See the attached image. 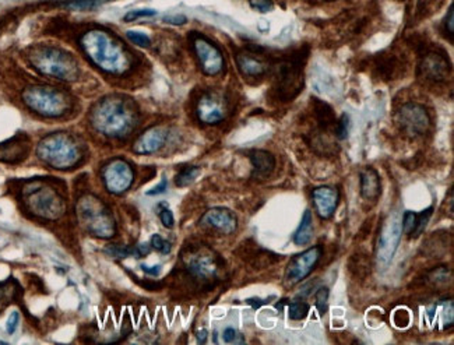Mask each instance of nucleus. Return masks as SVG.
I'll list each match as a JSON object with an SVG mask.
<instances>
[{"label":"nucleus","mask_w":454,"mask_h":345,"mask_svg":"<svg viewBox=\"0 0 454 345\" xmlns=\"http://www.w3.org/2000/svg\"><path fill=\"white\" fill-rule=\"evenodd\" d=\"M309 305L305 302H292L288 306L289 319L292 320H304L309 315Z\"/></svg>","instance_id":"cd10ccee"},{"label":"nucleus","mask_w":454,"mask_h":345,"mask_svg":"<svg viewBox=\"0 0 454 345\" xmlns=\"http://www.w3.org/2000/svg\"><path fill=\"white\" fill-rule=\"evenodd\" d=\"M446 28H447L450 35L454 34V6L453 5L450 6L447 17H446Z\"/></svg>","instance_id":"79ce46f5"},{"label":"nucleus","mask_w":454,"mask_h":345,"mask_svg":"<svg viewBox=\"0 0 454 345\" xmlns=\"http://www.w3.org/2000/svg\"><path fill=\"white\" fill-rule=\"evenodd\" d=\"M322 257V248L313 246L304 253L296 254L288 264L285 272V281L288 285H296L302 280H305L318 264Z\"/></svg>","instance_id":"ddd939ff"},{"label":"nucleus","mask_w":454,"mask_h":345,"mask_svg":"<svg viewBox=\"0 0 454 345\" xmlns=\"http://www.w3.org/2000/svg\"><path fill=\"white\" fill-rule=\"evenodd\" d=\"M328 2H331V0H328Z\"/></svg>","instance_id":"de8ad7c7"},{"label":"nucleus","mask_w":454,"mask_h":345,"mask_svg":"<svg viewBox=\"0 0 454 345\" xmlns=\"http://www.w3.org/2000/svg\"><path fill=\"white\" fill-rule=\"evenodd\" d=\"M27 210L44 219H58L64 213V200L59 191L44 182H31L23 189Z\"/></svg>","instance_id":"39448f33"},{"label":"nucleus","mask_w":454,"mask_h":345,"mask_svg":"<svg viewBox=\"0 0 454 345\" xmlns=\"http://www.w3.org/2000/svg\"><path fill=\"white\" fill-rule=\"evenodd\" d=\"M415 221H417V214L412 213V211H405L404 218H403V224H401L404 234H407V235L411 234V231L415 226Z\"/></svg>","instance_id":"c9c22d12"},{"label":"nucleus","mask_w":454,"mask_h":345,"mask_svg":"<svg viewBox=\"0 0 454 345\" xmlns=\"http://www.w3.org/2000/svg\"><path fill=\"white\" fill-rule=\"evenodd\" d=\"M335 136L339 139V140H343L348 136V117L344 113L342 118H339V121H337V126H335Z\"/></svg>","instance_id":"f704fd0d"},{"label":"nucleus","mask_w":454,"mask_h":345,"mask_svg":"<svg viewBox=\"0 0 454 345\" xmlns=\"http://www.w3.org/2000/svg\"><path fill=\"white\" fill-rule=\"evenodd\" d=\"M157 12L153 10V9H143V10H132L129 12L126 16H125V21L126 23H132L137 19H141V17H153L156 16Z\"/></svg>","instance_id":"72a5a7b5"},{"label":"nucleus","mask_w":454,"mask_h":345,"mask_svg":"<svg viewBox=\"0 0 454 345\" xmlns=\"http://www.w3.org/2000/svg\"><path fill=\"white\" fill-rule=\"evenodd\" d=\"M77 214L86 231L93 237L106 239L115 235V221L101 200L93 196H84L77 204Z\"/></svg>","instance_id":"0eeeda50"},{"label":"nucleus","mask_w":454,"mask_h":345,"mask_svg":"<svg viewBox=\"0 0 454 345\" xmlns=\"http://www.w3.org/2000/svg\"><path fill=\"white\" fill-rule=\"evenodd\" d=\"M151 246H153L156 250L161 252L163 254H168L171 252V243L168 241H165L161 235L156 234L153 235V238H151Z\"/></svg>","instance_id":"2f4dec72"},{"label":"nucleus","mask_w":454,"mask_h":345,"mask_svg":"<svg viewBox=\"0 0 454 345\" xmlns=\"http://www.w3.org/2000/svg\"><path fill=\"white\" fill-rule=\"evenodd\" d=\"M187 270L196 278L210 280L217 274L218 265L210 254H195L187 260Z\"/></svg>","instance_id":"aec40b11"},{"label":"nucleus","mask_w":454,"mask_h":345,"mask_svg":"<svg viewBox=\"0 0 454 345\" xmlns=\"http://www.w3.org/2000/svg\"><path fill=\"white\" fill-rule=\"evenodd\" d=\"M36 156L47 165L66 171L82 163L83 147L67 133H52L38 143Z\"/></svg>","instance_id":"7ed1b4c3"},{"label":"nucleus","mask_w":454,"mask_h":345,"mask_svg":"<svg viewBox=\"0 0 454 345\" xmlns=\"http://www.w3.org/2000/svg\"><path fill=\"white\" fill-rule=\"evenodd\" d=\"M237 64L239 71L245 75V78L257 79L261 78L267 73L269 64L257 58L256 53L252 52H241L237 55Z\"/></svg>","instance_id":"4be33fe9"},{"label":"nucleus","mask_w":454,"mask_h":345,"mask_svg":"<svg viewBox=\"0 0 454 345\" xmlns=\"http://www.w3.org/2000/svg\"><path fill=\"white\" fill-rule=\"evenodd\" d=\"M112 2V0H69L63 6L69 10H80V12H88L101 8L102 5Z\"/></svg>","instance_id":"393cba45"},{"label":"nucleus","mask_w":454,"mask_h":345,"mask_svg":"<svg viewBox=\"0 0 454 345\" xmlns=\"http://www.w3.org/2000/svg\"><path fill=\"white\" fill-rule=\"evenodd\" d=\"M80 45L94 66L108 74L121 75L132 67L129 51L109 31L101 28L90 29L80 38Z\"/></svg>","instance_id":"f257e3e1"},{"label":"nucleus","mask_w":454,"mask_h":345,"mask_svg":"<svg viewBox=\"0 0 454 345\" xmlns=\"http://www.w3.org/2000/svg\"><path fill=\"white\" fill-rule=\"evenodd\" d=\"M168 139V132L163 126H154L147 129L134 143L133 151L140 156L154 154L161 150Z\"/></svg>","instance_id":"f3484780"},{"label":"nucleus","mask_w":454,"mask_h":345,"mask_svg":"<svg viewBox=\"0 0 454 345\" xmlns=\"http://www.w3.org/2000/svg\"><path fill=\"white\" fill-rule=\"evenodd\" d=\"M312 199L320 218L328 219L335 213L339 195L334 187L320 186L312 191Z\"/></svg>","instance_id":"a211bd4d"},{"label":"nucleus","mask_w":454,"mask_h":345,"mask_svg":"<svg viewBox=\"0 0 454 345\" xmlns=\"http://www.w3.org/2000/svg\"><path fill=\"white\" fill-rule=\"evenodd\" d=\"M19 322H20V315L19 312H13L9 319H8V323H6V331L9 334H14L17 327H19Z\"/></svg>","instance_id":"58836bf2"},{"label":"nucleus","mask_w":454,"mask_h":345,"mask_svg":"<svg viewBox=\"0 0 454 345\" xmlns=\"http://www.w3.org/2000/svg\"><path fill=\"white\" fill-rule=\"evenodd\" d=\"M200 222H202V225L213 228V229H215V231L225 234V235H230V234L235 233V229L238 226L235 214L231 210L222 209V207L208 210L203 215Z\"/></svg>","instance_id":"dca6fc26"},{"label":"nucleus","mask_w":454,"mask_h":345,"mask_svg":"<svg viewBox=\"0 0 454 345\" xmlns=\"http://www.w3.org/2000/svg\"><path fill=\"white\" fill-rule=\"evenodd\" d=\"M29 150V140L27 136H16L0 144V161L3 163H20L23 161Z\"/></svg>","instance_id":"6ab92c4d"},{"label":"nucleus","mask_w":454,"mask_h":345,"mask_svg":"<svg viewBox=\"0 0 454 345\" xmlns=\"http://www.w3.org/2000/svg\"><path fill=\"white\" fill-rule=\"evenodd\" d=\"M128 38L129 40L134 44V45H139V47H148L151 44V40H150V36L143 34V32H137V31H128Z\"/></svg>","instance_id":"7c9ffc66"},{"label":"nucleus","mask_w":454,"mask_h":345,"mask_svg":"<svg viewBox=\"0 0 454 345\" xmlns=\"http://www.w3.org/2000/svg\"><path fill=\"white\" fill-rule=\"evenodd\" d=\"M207 340V331L206 330H202L200 333H198V342L199 344H204Z\"/></svg>","instance_id":"49530a36"},{"label":"nucleus","mask_w":454,"mask_h":345,"mask_svg":"<svg viewBox=\"0 0 454 345\" xmlns=\"http://www.w3.org/2000/svg\"><path fill=\"white\" fill-rule=\"evenodd\" d=\"M449 71H450L449 60L444 58V55L439 52L427 53L420 63V74L424 79L433 83L444 82L447 79Z\"/></svg>","instance_id":"2eb2a0df"},{"label":"nucleus","mask_w":454,"mask_h":345,"mask_svg":"<svg viewBox=\"0 0 454 345\" xmlns=\"http://www.w3.org/2000/svg\"><path fill=\"white\" fill-rule=\"evenodd\" d=\"M192 45L204 74L217 75L224 70L225 60L221 51L206 36L195 35L192 38Z\"/></svg>","instance_id":"f8f14e48"},{"label":"nucleus","mask_w":454,"mask_h":345,"mask_svg":"<svg viewBox=\"0 0 454 345\" xmlns=\"http://www.w3.org/2000/svg\"><path fill=\"white\" fill-rule=\"evenodd\" d=\"M396 122L400 130L412 139L425 134L431 126L427 109L417 102L404 104L396 113Z\"/></svg>","instance_id":"1a4fd4ad"},{"label":"nucleus","mask_w":454,"mask_h":345,"mask_svg":"<svg viewBox=\"0 0 454 345\" xmlns=\"http://www.w3.org/2000/svg\"><path fill=\"white\" fill-rule=\"evenodd\" d=\"M141 268H143V272L145 274L153 276V277H157L161 273V265H145V264H141Z\"/></svg>","instance_id":"37998d69"},{"label":"nucleus","mask_w":454,"mask_h":345,"mask_svg":"<svg viewBox=\"0 0 454 345\" xmlns=\"http://www.w3.org/2000/svg\"><path fill=\"white\" fill-rule=\"evenodd\" d=\"M250 5L260 13H267L273 9V5L269 0H250Z\"/></svg>","instance_id":"4c0bfd02"},{"label":"nucleus","mask_w":454,"mask_h":345,"mask_svg":"<svg viewBox=\"0 0 454 345\" xmlns=\"http://www.w3.org/2000/svg\"><path fill=\"white\" fill-rule=\"evenodd\" d=\"M187 21V19L182 14H176V16H165L164 17V23L167 24H172V25H183Z\"/></svg>","instance_id":"a19ab883"},{"label":"nucleus","mask_w":454,"mask_h":345,"mask_svg":"<svg viewBox=\"0 0 454 345\" xmlns=\"http://www.w3.org/2000/svg\"><path fill=\"white\" fill-rule=\"evenodd\" d=\"M167 187H168V180L164 178V179L160 182V185H157L154 189L148 190V191H147V195H148V196H157V195H163L164 191L167 190Z\"/></svg>","instance_id":"ea45409f"},{"label":"nucleus","mask_w":454,"mask_h":345,"mask_svg":"<svg viewBox=\"0 0 454 345\" xmlns=\"http://www.w3.org/2000/svg\"><path fill=\"white\" fill-rule=\"evenodd\" d=\"M21 98L28 109L45 118H59L69 109V98L58 88L49 86L27 87Z\"/></svg>","instance_id":"423d86ee"},{"label":"nucleus","mask_w":454,"mask_h":345,"mask_svg":"<svg viewBox=\"0 0 454 345\" xmlns=\"http://www.w3.org/2000/svg\"><path fill=\"white\" fill-rule=\"evenodd\" d=\"M222 335H224V341L226 344H245L243 335L239 331H237L235 329H231V327L225 329Z\"/></svg>","instance_id":"473e14b6"},{"label":"nucleus","mask_w":454,"mask_h":345,"mask_svg":"<svg viewBox=\"0 0 454 345\" xmlns=\"http://www.w3.org/2000/svg\"><path fill=\"white\" fill-rule=\"evenodd\" d=\"M246 302L252 306L253 309H259L260 306H263V305H266V303H267V300L260 299V298H250V299H248Z\"/></svg>","instance_id":"a18cd8bd"},{"label":"nucleus","mask_w":454,"mask_h":345,"mask_svg":"<svg viewBox=\"0 0 454 345\" xmlns=\"http://www.w3.org/2000/svg\"><path fill=\"white\" fill-rule=\"evenodd\" d=\"M226 101L219 93H206L198 102V118L204 125H217L226 118Z\"/></svg>","instance_id":"4468645a"},{"label":"nucleus","mask_w":454,"mask_h":345,"mask_svg":"<svg viewBox=\"0 0 454 345\" xmlns=\"http://www.w3.org/2000/svg\"><path fill=\"white\" fill-rule=\"evenodd\" d=\"M432 213H433V207H429L417 215V221H415V226L409 234V238H418L420 235H422V233L425 231V228L432 217Z\"/></svg>","instance_id":"bb28decb"},{"label":"nucleus","mask_w":454,"mask_h":345,"mask_svg":"<svg viewBox=\"0 0 454 345\" xmlns=\"http://www.w3.org/2000/svg\"><path fill=\"white\" fill-rule=\"evenodd\" d=\"M307 56L302 51L280 60L276 73V91L283 101L294 99L304 87V64Z\"/></svg>","instance_id":"6e6552de"},{"label":"nucleus","mask_w":454,"mask_h":345,"mask_svg":"<svg viewBox=\"0 0 454 345\" xmlns=\"http://www.w3.org/2000/svg\"><path fill=\"white\" fill-rule=\"evenodd\" d=\"M361 196L365 200H376L382 193V183L379 174L373 168H366L361 172Z\"/></svg>","instance_id":"5701e85b"},{"label":"nucleus","mask_w":454,"mask_h":345,"mask_svg":"<svg viewBox=\"0 0 454 345\" xmlns=\"http://www.w3.org/2000/svg\"><path fill=\"white\" fill-rule=\"evenodd\" d=\"M105 252L109 256H112L113 259H126L129 256H134V249H129V248H123V246H118V245H112V246L106 248Z\"/></svg>","instance_id":"c85d7f7f"},{"label":"nucleus","mask_w":454,"mask_h":345,"mask_svg":"<svg viewBox=\"0 0 454 345\" xmlns=\"http://www.w3.org/2000/svg\"><path fill=\"white\" fill-rule=\"evenodd\" d=\"M316 306L320 312V315H324V312L327 311V300H328V288L327 287H322L318 289L316 295Z\"/></svg>","instance_id":"c756f323"},{"label":"nucleus","mask_w":454,"mask_h":345,"mask_svg":"<svg viewBox=\"0 0 454 345\" xmlns=\"http://www.w3.org/2000/svg\"><path fill=\"white\" fill-rule=\"evenodd\" d=\"M102 179L109 193L123 195L133 185L134 172L125 160H113L104 168Z\"/></svg>","instance_id":"9b49d317"},{"label":"nucleus","mask_w":454,"mask_h":345,"mask_svg":"<svg viewBox=\"0 0 454 345\" xmlns=\"http://www.w3.org/2000/svg\"><path fill=\"white\" fill-rule=\"evenodd\" d=\"M250 163L253 167L252 178L263 180L269 178L276 168V158L272 152L264 150H254L250 152Z\"/></svg>","instance_id":"412c9836"},{"label":"nucleus","mask_w":454,"mask_h":345,"mask_svg":"<svg viewBox=\"0 0 454 345\" xmlns=\"http://www.w3.org/2000/svg\"><path fill=\"white\" fill-rule=\"evenodd\" d=\"M160 219H161V222H163V225L165 226V228H174V225H175V218H174V214H172V211L169 210V209H161V211H160Z\"/></svg>","instance_id":"e433bc0d"},{"label":"nucleus","mask_w":454,"mask_h":345,"mask_svg":"<svg viewBox=\"0 0 454 345\" xmlns=\"http://www.w3.org/2000/svg\"><path fill=\"white\" fill-rule=\"evenodd\" d=\"M200 175L199 167H187L183 168L175 178V183L178 187H186L195 182V179Z\"/></svg>","instance_id":"a878e982"},{"label":"nucleus","mask_w":454,"mask_h":345,"mask_svg":"<svg viewBox=\"0 0 454 345\" xmlns=\"http://www.w3.org/2000/svg\"><path fill=\"white\" fill-rule=\"evenodd\" d=\"M312 237H313V218H312L311 210H307L304 217H302V221H300L298 229L294 234V243L299 245V246H304L311 242Z\"/></svg>","instance_id":"b1692460"},{"label":"nucleus","mask_w":454,"mask_h":345,"mask_svg":"<svg viewBox=\"0 0 454 345\" xmlns=\"http://www.w3.org/2000/svg\"><path fill=\"white\" fill-rule=\"evenodd\" d=\"M401 235H403V228L398 215L396 214L389 215L382 224L381 233L376 242V257L382 264L387 265L393 260L397 248L400 245Z\"/></svg>","instance_id":"9d476101"},{"label":"nucleus","mask_w":454,"mask_h":345,"mask_svg":"<svg viewBox=\"0 0 454 345\" xmlns=\"http://www.w3.org/2000/svg\"><path fill=\"white\" fill-rule=\"evenodd\" d=\"M137 122L139 112L134 102L121 95L102 98L91 110L94 129L106 137L123 139L134 130Z\"/></svg>","instance_id":"f03ea898"},{"label":"nucleus","mask_w":454,"mask_h":345,"mask_svg":"<svg viewBox=\"0 0 454 345\" xmlns=\"http://www.w3.org/2000/svg\"><path fill=\"white\" fill-rule=\"evenodd\" d=\"M150 250H151V248H150L148 245L141 243V245H139V246L134 249V256H136L137 259L144 257V256H147V254L150 253Z\"/></svg>","instance_id":"c03bdc74"},{"label":"nucleus","mask_w":454,"mask_h":345,"mask_svg":"<svg viewBox=\"0 0 454 345\" xmlns=\"http://www.w3.org/2000/svg\"><path fill=\"white\" fill-rule=\"evenodd\" d=\"M28 62L38 73L47 78L67 83L79 78L77 62L70 53L56 47L40 45L32 48L28 53Z\"/></svg>","instance_id":"20e7f679"}]
</instances>
